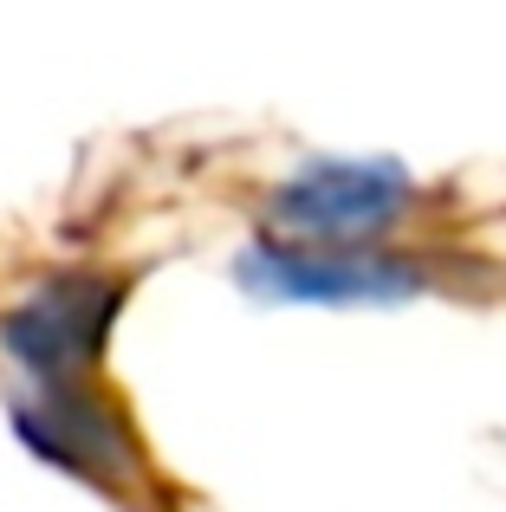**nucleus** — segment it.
Masks as SVG:
<instances>
[{
	"label": "nucleus",
	"mask_w": 506,
	"mask_h": 512,
	"mask_svg": "<svg viewBox=\"0 0 506 512\" xmlns=\"http://www.w3.org/2000/svg\"><path fill=\"white\" fill-rule=\"evenodd\" d=\"M104 318H111V299H104L98 279H52L46 292H33V299L20 305V312L7 318V344L20 363H33L46 383H59V376L85 370L91 350L104 338Z\"/></svg>",
	"instance_id": "obj_1"
},
{
	"label": "nucleus",
	"mask_w": 506,
	"mask_h": 512,
	"mask_svg": "<svg viewBox=\"0 0 506 512\" xmlns=\"http://www.w3.org/2000/svg\"><path fill=\"white\" fill-rule=\"evenodd\" d=\"M403 201H409V188L396 169H318L279 195V214L292 227H305V234L357 240V234H377Z\"/></svg>",
	"instance_id": "obj_2"
},
{
	"label": "nucleus",
	"mask_w": 506,
	"mask_h": 512,
	"mask_svg": "<svg viewBox=\"0 0 506 512\" xmlns=\"http://www.w3.org/2000/svg\"><path fill=\"white\" fill-rule=\"evenodd\" d=\"M39 448L65 467H85L91 480H117L124 467H137V448H130V428L117 409L78 396V389L52 383L46 396V428H39Z\"/></svg>",
	"instance_id": "obj_3"
},
{
	"label": "nucleus",
	"mask_w": 506,
	"mask_h": 512,
	"mask_svg": "<svg viewBox=\"0 0 506 512\" xmlns=\"http://www.w3.org/2000/svg\"><path fill=\"white\" fill-rule=\"evenodd\" d=\"M260 279L279 286L286 299H390V292L416 286L409 266L383 260H325V247H273L260 260Z\"/></svg>",
	"instance_id": "obj_4"
}]
</instances>
